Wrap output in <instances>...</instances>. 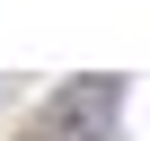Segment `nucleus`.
<instances>
[{
  "label": "nucleus",
  "instance_id": "obj_1",
  "mask_svg": "<svg viewBox=\"0 0 150 141\" xmlns=\"http://www.w3.org/2000/svg\"><path fill=\"white\" fill-rule=\"evenodd\" d=\"M115 115H124V80H115V70H80V80H62L35 106L27 141H106Z\"/></svg>",
  "mask_w": 150,
  "mask_h": 141
}]
</instances>
